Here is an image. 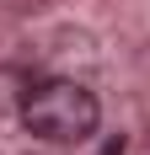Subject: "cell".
Returning a JSON list of instances; mask_svg holds the SVG:
<instances>
[{
	"label": "cell",
	"mask_w": 150,
	"mask_h": 155,
	"mask_svg": "<svg viewBox=\"0 0 150 155\" xmlns=\"http://www.w3.org/2000/svg\"><path fill=\"white\" fill-rule=\"evenodd\" d=\"M97 118H102V107H97V96L80 80H38L22 96V123L43 144H80V139H91Z\"/></svg>",
	"instance_id": "6da1fadb"
}]
</instances>
